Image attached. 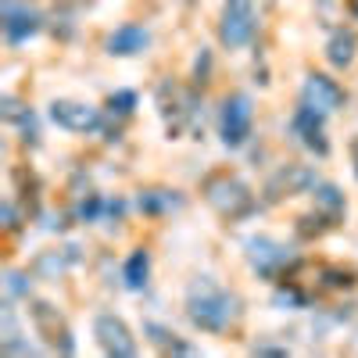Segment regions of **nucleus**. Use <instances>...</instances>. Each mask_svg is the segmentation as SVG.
Here are the masks:
<instances>
[{"instance_id": "f03ea898", "label": "nucleus", "mask_w": 358, "mask_h": 358, "mask_svg": "<svg viewBox=\"0 0 358 358\" xmlns=\"http://www.w3.org/2000/svg\"><path fill=\"white\" fill-rule=\"evenodd\" d=\"M204 194L212 201V208H219L226 219H244V215L255 212V194L244 179H236V176H226V172L212 176L204 183Z\"/></svg>"}, {"instance_id": "4468645a", "label": "nucleus", "mask_w": 358, "mask_h": 358, "mask_svg": "<svg viewBox=\"0 0 358 358\" xmlns=\"http://www.w3.org/2000/svg\"><path fill=\"white\" fill-rule=\"evenodd\" d=\"M312 194H315V208H319V215L334 226V222L344 215V208H348V204H344V194H341L334 183H315V187H312Z\"/></svg>"}, {"instance_id": "f8f14e48", "label": "nucleus", "mask_w": 358, "mask_h": 358, "mask_svg": "<svg viewBox=\"0 0 358 358\" xmlns=\"http://www.w3.org/2000/svg\"><path fill=\"white\" fill-rule=\"evenodd\" d=\"M312 187H315L312 169H305V165H287V169H280L273 179H268L265 197H268V201H280V197L305 194V190H312Z\"/></svg>"}, {"instance_id": "39448f33", "label": "nucleus", "mask_w": 358, "mask_h": 358, "mask_svg": "<svg viewBox=\"0 0 358 358\" xmlns=\"http://www.w3.org/2000/svg\"><path fill=\"white\" fill-rule=\"evenodd\" d=\"M94 337H97V344H101L104 355H115V358H133L136 355L133 330L126 326V319L115 315V312H101L94 319Z\"/></svg>"}, {"instance_id": "ddd939ff", "label": "nucleus", "mask_w": 358, "mask_h": 358, "mask_svg": "<svg viewBox=\"0 0 358 358\" xmlns=\"http://www.w3.org/2000/svg\"><path fill=\"white\" fill-rule=\"evenodd\" d=\"M104 47H108L111 57H136V54H143L147 47H151V33H147L143 25L129 22V25H118Z\"/></svg>"}, {"instance_id": "6e6552de", "label": "nucleus", "mask_w": 358, "mask_h": 358, "mask_svg": "<svg viewBox=\"0 0 358 358\" xmlns=\"http://www.w3.org/2000/svg\"><path fill=\"white\" fill-rule=\"evenodd\" d=\"M322 111H315V108H308V104H301L294 111V118H290V129H294V136L301 140L312 155H319V158H326L330 155V140H326V126H322Z\"/></svg>"}, {"instance_id": "1a4fd4ad", "label": "nucleus", "mask_w": 358, "mask_h": 358, "mask_svg": "<svg viewBox=\"0 0 358 358\" xmlns=\"http://www.w3.org/2000/svg\"><path fill=\"white\" fill-rule=\"evenodd\" d=\"M33 322H36V334L50 344V348H57V351H65V355H72L76 351V341H72V330L65 326V319L57 315V308H50L47 301H36L33 308Z\"/></svg>"}, {"instance_id": "6ab92c4d", "label": "nucleus", "mask_w": 358, "mask_h": 358, "mask_svg": "<svg viewBox=\"0 0 358 358\" xmlns=\"http://www.w3.org/2000/svg\"><path fill=\"white\" fill-rule=\"evenodd\" d=\"M133 108H136V94H133V90H118V94L108 97V111L111 115H133Z\"/></svg>"}, {"instance_id": "412c9836", "label": "nucleus", "mask_w": 358, "mask_h": 358, "mask_svg": "<svg viewBox=\"0 0 358 358\" xmlns=\"http://www.w3.org/2000/svg\"><path fill=\"white\" fill-rule=\"evenodd\" d=\"M351 165H355V176H358V136L351 140Z\"/></svg>"}, {"instance_id": "9b49d317", "label": "nucleus", "mask_w": 358, "mask_h": 358, "mask_svg": "<svg viewBox=\"0 0 358 358\" xmlns=\"http://www.w3.org/2000/svg\"><path fill=\"white\" fill-rule=\"evenodd\" d=\"M301 104L322 111V115H330L344 104V90L330 79V76H322V72H312L305 76V86H301Z\"/></svg>"}, {"instance_id": "f3484780", "label": "nucleus", "mask_w": 358, "mask_h": 358, "mask_svg": "<svg viewBox=\"0 0 358 358\" xmlns=\"http://www.w3.org/2000/svg\"><path fill=\"white\" fill-rule=\"evenodd\" d=\"M143 330L151 334V341H155L158 348H165V351H176V355H190V351H194L187 341H179L172 330H165V326H158V322H147Z\"/></svg>"}, {"instance_id": "423d86ee", "label": "nucleus", "mask_w": 358, "mask_h": 358, "mask_svg": "<svg viewBox=\"0 0 358 358\" xmlns=\"http://www.w3.org/2000/svg\"><path fill=\"white\" fill-rule=\"evenodd\" d=\"M50 118L57 129H69V133H97L104 126L101 111L94 104H83V101H54Z\"/></svg>"}, {"instance_id": "dca6fc26", "label": "nucleus", "mask_w": 358, "mask_h": 358, "mask_svg": "<svg viewBox=\"0 0 358 358\" xmlns=\"http://www.w3.org/2000/svg\"><path fill=\"white\" fill-rule=\"evenodd\" d=\"M147 273H151V255H147L143 248H136L126 258V265H122V280H126L129 290H143L147 287Z\"/></svg>"}, {"instance_id": "7ed1b4c3", "label": "nucleus", "mask_w": 358, "mask_h": 358, "mask_svg": "<svg viewBox=\"0 0 358 358\" xmlns=\"http://www.w3.org/2000/svg\"><path fill=\"white\" fill-rule=\"evenodd\" d=\"M258 29V11L255 0H226L222 4V18H219V40L226 50H241L255 40Z\"/></svg>"}, {"instance_id": "2eb2a0df", "label": "nucleus", "mask_w": 358, "mask_h": 358, "mask_svg": "<svg viewBox=\"0 0 358 358\" xmlns=\"http://www.w3.org/2000/svg\"><path fill=\"white\" fill-rule=\"evenodd\" d=\"M355 50H358V40H355L351 29H337L330 36V43H326V57H330L334 69H348L355 62Z\"/></svg>"}, {"instance_id": "0eeeda50", "label": "nucleus", "mask_w": 358, "mask_h": 358, "mask_svg": "<svg viewBox=\"0 0 358 358\" xmlns=\"http://www.w3.org/2000/svg\"><path fill=\"white\" fill-rule=\"evenodd\" d=\"M43 29V15L36 8H29L25 0H4V36L11 47L33 40Z\"/></svg>"}, {"instance_id": "a211bd4d", "label": "nucleus", "mask_w": 358, "mask_h": 358, "mask_svg": "<svg viewBox=\"0 0 358 358\" xmlns=\"http://www.w3.org/2000/svg\"><path fill=\"white\" fill-rule=\"evenodd\" d=\"M176 204H179V197H172L169 190H151V194L140 197L143 212H162V208H176Z\"/></svg>"}, {"instance_id": "20e7f679", "label": "nucleus", "mask_w": 358, "mask_h": 358, "mask_svg": "<svg viewBox=\"0 0 358 358\" xmlns=\"http://www.w3.org/2000/svg\"><path fill=\"white\" fill-rule=\"evenodd\" d=\"M251 122H255V108H251V97L248 94H229L219 108V136L229 151L244 147L248 136H251Z\"/></svg>"}, {"instance_id": "9d476101", "label": "nucleus", "mask_w": 358, "mask_h": 358, "mask_svg": "<svg viewBox=\"0 0 358 358\" xmlns=\"http://www.w3.org/2000/svg\"><path fill=\"white\" fill-rule=\"evenodd\" d=\"M248 262H251L255 273H262L268 280L280 276L287 265H294V258L287 255V248L276 244V241H268V236H255V241H248Z\"/></svg>"}, {"instance_id": "aec40b11", "label": "nucleus", "mask_w": 358, "mask_h": 358, "mask_svg": "<svg viewBox=\"0 0 358 358\" xmlns=\"http://www.w3.org/2000/svg\"><path fill=\"white\" fill-rule=\"evenodd\" d=\"M97 212H101V197H90V201L79 208V215H83V219H94Z\"/></svg>"}, {"instance_id": "4be33fe9", "label": "nucleus", "mask_w": 358, "mask_h": 358, "mask_svg": "<svg viewBox=\"0 0 358 358\" xmlns=\"http://www.w3.org/2000/svg\"><path fill=\"white\" fill-rule=\"evenodd\" d=\"M255 355H287L283 348H255Z\"/></svg>"}, {"instance_id": "f257e3e1", "label": "nucleus", "mask_w": 358, "mask_h": 358, "mask_svg": "<svg viewBox=\"0 0 358 358\" xmlns=\"http://www.w3.org/2000/svg\"><path fill=\"white\" fill-rule=\"evenodd\" d=\"M187 315H190V322L197 326V330L222 334V330H229V322L241 315V301H236L229 290H222L215 280L201 276L187 290Z\"/></svg>"}]
</instances>
